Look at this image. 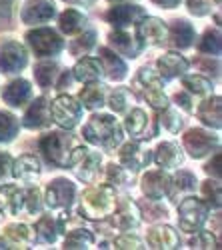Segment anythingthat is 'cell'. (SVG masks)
<instances>
[{"label": "cell", "mask_w": 222, "mask_h": 250, "mask_svg": "<svg viewBox=\"0 0 222 250\" xmlns=\"http://www.w3.org/2000/svg\"><path fill=\"white\" fill-rule=\"evenodd\" d=\"M86 26V16L74 8H68L60 14V30L64 34H80Z\"/></svg>", "instance_id": "cell-29"}, {"label": "cell", "mask_w": 222, "mask_h": 250, "mask_svg": "<svg viewBox=\"0 0 222 250\" xmlns=\"http://www.w3.org/2000/svg\"><path fill=\"white\" fill-rule=\"evenodd\" d=\"M182 84L190 94H196V96H204L212 90L210 80H206L204 76H184Z\"/></svg>", "instance_id": "cell-40"}, {"label": "cell", "mask_w": 222, "mask_h": 250, "mask_svg": "<svg viewBox=\"0 0 222 250\" xmlns=\"http://www.w3.org/2000/svg\"><path fill=\"white\" fill-rule=\"evenodd\" d=\"M200 52L204 54H210V56H218L220 54V34L218 32H212L208 30L202 38V42H200Z\"/></svg>", "instance_id": "cell-41"}, {"label": "cell", "mask_w": 222, "mask_h": 250, "mask_svg": "<svg viewBox=\"0 0 222 250\" xmlns=\"http://www.w3.org/2000/svg\"><path fill=\"white\" fill-rule=\"evenodd\" d=\"M108 38H110V44L114 46V50L118 54L128 56V58H136L140 54V50H142V42H140L138 38H134L132 34H126L122 30L112 32Z\"/></svg>", "instance_id": "cell-23"}, {"label": "cell", "mask_w": 222, "mask_h": 250, "mask_svg": "<svg viewBox=\"0 0 222 250\" xmlns=\"http://www.w3.org/2000/svg\"><path fill=\"white\" fill-rule=\"evenodd\" d=\"M12 176L16 180H22V182H34L40 176V162L36 160V156L32 154H24L20 156L14 164H12Z\"/></svg>", "instance_id": "cell-22"}, {"label": "cell", "mask_w": 222, "mask_h": 250, "mask_svg": "<svg viewBox=\"0 0 222 250\" xmlns=\"http://www.w3.org/2000/svg\"><path fill=\"white\" fill-rule=\"evenodd\" d=\"M124 126H126L128 134H132V136L150 138V136H148V116H146L144 110H140V108L128 110V116H126Z\"/></svg>", "instance_id": "cell-30"}, {"label": "cell", "mask_w": 222, "mask_h": 250, "mask_svg": "<svg viewBox=\"0 0 222 250\" xmlns=\"http://www.w3.org/2000/svg\"><path fill=\"white\" fill-rule=\"evenodd\" d=\"M132 100H134V96H132L130 90H126V88H116V90L110 94V98H108V106H110L116 114H122V112H128V110H130Z\"/></svg>", "instance_id": "cell-36"}, {"label": "cell", "mask_w": 222, "mask_h": 250, "mask_svg": "<svg viewBox=\"0 0 222 250\" xmlns=\"http://www.w3.org/2000/svg\"><path fill=\"white\" fill-rule=\"evenodd\" d=\"M112 214H114V224L120 230H132V228L140 224V210L130 200H122L118 206H114Z\"/></svg>", "instance_id": "cell-19"}, {"label": "cell", "mask_w": 222, "mask_h": 250, "mask_svg": "<svg viewBox=\"0 0 222 250\" xmlns=\"http://www.w3.org/2000/svg\"><path fill=\"white\" fill-rule=\"evenodd\" d=\"M26 40L30 48L34 50L36 56L44 58V56H54L64 48V40L58 36L52 28H36L26 34Z\"/></svg>", "instance_id": "cell-7"}, {"label": "cell", "mask_w": 222, "mask_h": 250, "mask_svg": "<svg viewBox=\"0 0 222 250\" xmlns=\"http://www.w3.org/2000/svg\"><path fill=\"white\" fill-rule=\"evenodd\" d=\"M40 150L46 160L60 168H68V158L72 152V136L68 132H52L40 140Z\"/></svg>", "instance_id": "cell-4"}, {"label": "cell", "mask_w": 222, "mask_h": 250, "mask_svg": "<svg viewBox=\"0 0 222 250\" xmlns=\"http://www.w3.org/2000/svg\"><path fill=\"white\" fill-rule=\"evenodd\" d=\"M82 134L96 146H104L108 150H116L122 144V126L110 114H94L82 130Z\"/></svg>", "instance_id": "cell-1"}, {"label": "cell", "mask_w": 222, "mask_h": 250, "mask_svg": "<svg viewBox=\"0 0 222 250\" xmlns=\"http://www.w3.org/2000/svg\"><path fill=\"white\" fill-rule=\"evenodd\" d=\"M24 208L30 214H36L42 210V200H40V192L38 188H28L24 190Z\"/></svg>", "instance_id": "cell-44"}, {"label": "cell", "mask_w": 222, "mask_h": 250, "mask_svg": "<svg viewBox=\"0 0 222 250\" xmlns=\"http://www.w3.org/2000/svg\"><path fill=\"white\" fill-rule=\"evenodd\" d=\"M56 14V6L52 0H28L22 10L24 24H44L50 22Z\"/></svg>", "instance_id": "cell-14"}, {"label": "cell", "mask_w": 222, "mask_h": 250, "mask_svg": "<svg viewBox=\"0 0 222 250\" xmlns=\"http://www.w3.org/2000/svg\"><path fill=\"white\" fill-rule=\"evenodd\" d=\"M206 172H208V174H212V172H214V176H216V178H220V154H218V152L214 154V160L206 164Z\"/></svg>", "instance_id": "cell-52"}, {"label": "cell", "mask_w": 222, "mask_h": 250, "mask_svg": "<svg viewBox=\"0 0 222 250\" xmlns=\"http://www.w3.org/2000/svg\"><path fill=\"white\" fill-rule=\"evenodd\" d=\"M110 2H118V0H110Z\"/></svg>", "instance_id": "cell-58"}, {"label": "cell", "mask_w": 222, "mask_h": 250, "mask_svg": "<svg viewBox=\"0 0 222 250\" xmlns=\"http://www.w3.org/2000/svg\"><path fill=\"white\" fill-rule=\"evenodd\" d=\"M70 80H72V78H70V74H68V72H64V74H62V78H60V82H58V88H64L66 84H70Z\"/></svg>", "instance_id": "cell-55"}, {"label": "cell", "mask_w": 222, "mask_h": 250, "mask_svg": "<svg viewBox=\"0 0 222 250\" xmlns=\"http://www.w3.org/2000/svg\"><path fill=\"white\" fill-rule=\"evenodd\" d=\"M136 82L140 84V88H142L144 98L148 100V104L152 108L162 110V108L168 106V98L162 90V76H160L158 72H154L150 68H140Z\"/></svg>", "instance_id": "cell-6"}, {"label": "cell", "mask_w": 222, "mask_h": 250, "mask_svg": "<svg viewBox=\"0 0 222 250\" xmlns=\"http://www.w3.org/2000/svg\"><path fill=\"white\" fill-rule=\"evenodd\" d=\"M0 194L6 198V208L12 214H18L24 208V190H20L16 184H4L0 188Z\"/></svg>", "instance_id": "cell-34"}, {"label": "cell", "mask_w": 222, "mask_h": 250, "mask_svg": "<svg viewBox=\"0 0 222 250\" xmlns=\"http://www.w3.org/2000/svg\"><path fill=\"white\" fill-rule=\"evenodd\" d=\"M208 218V206L204 200H200L196 196H188L180 202L178 206V224L184 232L192 234L202 230V226Z\"/></svg>", "instance_id": "cell-3"}, {"label": "cell", "mask_w": 222, "mask_h": 250, "mask_svg": "<svg viewBox=\"0 0 222 250\" xmlns=\"http://www.w3.org/2000/svg\"><path fill=\"white\" fill-rule=\"evenodd\" d=\"M58 74H60V70H58L56 62H40V64H36V68H34V78L42 88L52 86Z\"/></svg>", "instance_id": "cell-35"}, {"label": "cell", "mask_w": 222, "mask_h": 250, "mask_svg": "<svg viewBox=\"0 0 222 250\" xmlns=\"http://www.w3.org/2000/svg\"><path fill=\"white\" fill-rule=\"evenodd\" d=\"M78 100H80L82 106H86L90 110H96V108H100L104 104V88L98 84V80L96 82H88V86H84L82 90H80Z\"/></svg>", "instance_id": "cell-31"}, {"label": "cell", "mask_w": 222, "mask_h": 250, "mask_svg": "<svg viewBox=\"0 0 222 250\" xmlns=\"http://www.w3.org/2000/svg\"><path fill=\"white\" fill-rule=\"evenodd\" d=\"M212 148H218L216 134H210L200 128H192L184 134V150H188L192 158H202L208 152H212Z\"/></svg>", "instance_id": "cell-8"}, {"label": "cell", "mask_w": 222, "mask_h": 250, "mask_svg": "<svg viewBox=\"0 0 222 250\" xmlns=\"http://www.w3.org/2000/svg\"><path fill=\"white\" fill-rule=\"evenodd\" d=\"M118 158H120V164H122L130 174H134L140 168H144V166L150 164L152 152L150 150H144L138 142H128V144H124V146L120 148Z\"/></svg>", "instance_id": "cell-13"}, {"label": "cell", "mask_w": 222, "mask_h": 250, "mask_svg": "<svg viewBox=\"0 0 222 250\" xmlns=\"http://www.w3.org/2000/svg\"><path fill=\"white\" fill-rule=\"evenodd\" d=\"M92 244H94V236H92V232L84 230V228H76V230L68 232V236L64 240V248H70V250H74V248H88Z\"/></svg>", "instance_id": "cell-38"}, {"label": "cell", "mask_w": 222, "mask_h": 250, "mask_svg": "<svg viewBox=\"0 0 222 250\" xmlns=\"http://www.w3.org/2000/svg\"><path fill=\"white\" fill-rule=\"evenodd\" d=\"M114 246L116 248H144L142 246V240L132 236V234H124V236H120L114 240Z\"/></svg>", "instance_id": "cell-49"}, {"label": "cell", "mask_w": 222, "mask_h": 250, "mask_svg": "<svg viewBox=\"0 0 222 250\" xmlns=\"http://www.w3.org/2000/svg\"><path fill=\"white\" fill-rule=\"evenodd\" d=\"M196 188V178L190 174V172H178L174 178H170V196L174 200H178V196H182V194H188Z\"/></svg>", "instance_id": "cell-33"}, {"label": "cell", "mask_w": 222, "mask_h": 250, "mask_svg": "<svg viewBox=\"0 0 222 250\" xmlns=\"http://www.w3.org/2000/svg\"><path fill=\"white\" fill-rule=\"evenodd\" d=\"M130 178V172L122 164H110L108 166V182L110 184H126Z\"/></svg>", "instance_id": "cell-45"}, {"label": "cell", "mask_w": 222, "mask_h": 250, "mask_svg": "<svg viewBox=\"0 0 222 250\" xmlns=\"http://www.w3.org/2000/svg\"><path fill=\"white\" fill-rule=\"evenodd\" d=\"M156 66H158V74L162 78H176L188 70V60L178 52H166L164 56L158 58Z\"/></svg>", "instance_id": "cell-18"}, {"label": "cell", "mask_w": 222, "mask_h": 250, "mask_svg": "<svg viewBox=\"0 0 222 250\" xmlns=\"http://www.w3.org/2000/svg\"><path fill=\"white\" fill-rule=\"evenodd\" d=\"M198 116H200V120L206 124V126L218 130L220 128V98L214 96V98L204 100L198 106Z\"/></svg>", "instance_id": "cell-32"}, {"label": "cell", "mask_w": 222, "mask_h": 250, "mask_svg": "<svg viewBox=\"0 0 222 250\" xmlns=\"http://www.w3.org/2000/svg\"><path fill=\"white\" fill-rule=\"evenodd\" d=\"M96 42V34L94 32H84V34H80L78 38H74V42L70 46V50L78 56V54H86Z\"/></svg>", "instance_id": "cell-42"}, {"label": "cell", "mask_w": 222, "mask_h": 250, "mask_svg": "<svg viewBox=\"0 0 222 250\" xmlns=\"http://www.w3.org/2000/svg\"><path fill=\"white\" fill-rule=\"evenodd\" d=\"M168 36H170V42L176 48H188L194 42V28L186 20H174Z\"/></svg>", "instance_id": "cell-26"}, {"label": "cell", "mask_w": 222, "mask_h": 250, "mask_svg": "<svg viewBox=\"0 0 222 250\" xmlns=\"http://www.w3.org/2000/svg\"><path fill=\"white\" fill-rule=\"evenodd\" d=\"M10 170H12V160H10V156L4 154V152H0V182L8 178Z\"/></svg>", "instance_id": "cell-50"}, {"label": "cell", "mask_w": 222, "mask_h": 250, "mask_svg": "<svg viewBox=\"0 0 222 250\" xmlns=\"http://www.w3.org/2000/svg\"><path fill=\"white\" fill-rule=\"evenodd\" d=\"M4 238L16 246H22L32 240V230L26 224H10L4 230Z\"/></svg>", "instance_id": "cell-37"}, {"label": "cell", "mask_w": 222, "mask_h": 250, "mask_svg": "<svg viewBox=\"0 0 222 250\" xmlns=\"http://www.w3.org/2000/svg\"><path fill=\"white\" fill-rule=\"evenodd\" d=\"M98 60H100V66H102V72L110 80L118 82V80H122L126 76V64H124V60L120 58L116 52H112L110 48H100Z\"/></svg>", "instance_id": "cell-20"}, {"label": "cell", "mask_w": 222, "mask_h": 250, "mask_svg": "<svg viewBox=\"0 0 222 250\" xmlns=\"http://www.w3.org/2000/svg\"><path fill=\"white\" fill-rule=\"evenodd\" d=\"M170 190V176L160 168V170H150L148 174H144L142 178V192L152 198V200H160L164 198V194H168Z\"/></svg>", "instance_id": "cell-15"}, {"label": "cell", "mask_w": 222, "mask_h": 250, "mask_svg": "<svg viewBox=\"0 0 222 250\" xmlns=\"http://www.w3.org/2000/svg\"><path fill=\"white\" fill-rule=\"evenodd\" d=\"M18 118L10 112H0V142H8L16 136Z\"/></svg>", "instance_id": "cell-39"}, {"label": "cell", "mask_w": 222, "mask_h": 250, "mask_svg": "<svg viewBox=\"0 0 222 250\" xmlns=\"http://www.w3.org/2000/svg\"><path fill=\"white\" fill-rule=\"evenodd\" d=\"M76 188L74 184L66 178H56L46 186V204L54 210H60V208H68L74 200Z\"/></svg>", "instance_id": "cell-9"}, {"label": "cell", "mask_w": 222, "mask_h": 250, "mask_svg": "<svg viewBox=\"0 0 222 250\" xmlns=\"http://www.w3.org/2000/svg\"><path fill=\"white\" fill-rule=\"evenodd\" d=\"M64 2H68V4H88L90 0H64Z\"/></svg>", "instance_id": "cell-56"}, {"label": "cell", "mask_w": 222, "mask_h": 250, "mask_svg": "<svg viewBox=\"0 0 222 250\" xmlns=\"http://www.w3.org/2000/svg\"><path fill=\"white\" fill-rule=\"evenodd\" d=\"M98 166H100V154L94 152V150H86V154L80 158V160L72 166V168H74V172H76V176H78L80 180L88 182V180H92V178L96 176Z\"/></svg>", "instance_id": "cell-28"}, {"label": "cell", "mask_w": 222, "mask_h": 250, "mask_svg": "<svg viewBox=\"0 0 222 250\" xmlns=\"http://www.w3.org/2000/svg\"><path fill=\"white\" fill-rule=\"evenodd\" d=\"M58 232H64V220L62 218H54L52 214L42 216L36 224V238L40 242L52 244L56 240Z\"/></svg>", "instance_id": "cell-24"}, {"label": "cell", "mask_w": 222, "mask_h": 250, "mask_svg": "<svg viewBox=\"0 0 222 250\" xmlns=\"http://www.w3.org/2000/svg\"><path fill=\"white\" fill-rule=\"evenodd\" d=\"M14 0H0V16H10Z\"/></svg>", "instance_id": "cell-53"}, {"label": "cell", "mask_w": 222, "mask_h": 250, "mask_svg": "<svg viewBox=\"0 0 222 250\" xmlns=\"http://www.w3.org/2000/svg\"><path fill=\"white\" fill-rule=\"evenodd\" d=\"M28 62V54L26 48L20 42H6L0 48V70L12 74V72H20Z\"/></svg>", "instance_id": "cell-12"}, {"label": "cell", "mask_w": 222, "mask_h": 250, "mask_svg": "<svg viewBox=\"0 0 222 250\" xmlns=\"http://www.w3.org/2000/svg\"><path fill=\"white\" fill-rule=\"evenodd\" d=\"M164 112H162V116H160V124L168 130V132H178L180 130V126H182V120H180V114L176 112V110H172V108H162Z\"/></svg>", "instance_id": "cell-43"}, {"label": "cell", "mask_w": 222, "mask_h": 250, "mask_svg": "<svg viewBox=\"0 0 222 250\" xmlns=\"http://www.w3.org/2000/svg\"><path fill=\"white\" fill-rule=\"evenodd\" d=\"M116 206V192L112 190L110 184H100L88 188L80 202V212L86 218L98 220V218H106L112 214Z\"/></svg>", "instance_id": "cell-2"}, {"label": "cell", "mask_w": 222, "mask_h": 250, "mask_svg": "<svg viewBox=\"0 0 222 250\" xmlns=\"http://www.w3.org/2000/svg\"><path fill=\"white\" fill-rule=\"evenodd\" d=\"M50 122V110L46 98H36L32 106L24 114V126L28 128H42Z\"/></svg>", "instance_id": "cell-25"}, {"label": "cell", "mask_w": 222, "mask_h": 250, "mask_svg": "<svg viewBox=\"0 0 222 250\" xmlns=\"http://www.w3.org/2000/svg\"><path fill=\"white\" fill-rule=\"evenodd\" d=\"M136 28H138V40L142 44H150V46L164 44V40L168 36L166 24L160 18H154V16H144L136 24Z\"/></svg>", "instance_id": "cell-10"}, {"label": "cell", "mask_w": 222, "mask_h": 250, "mask_svg": "<svg viewBox=\"0 0 222 250\" xmlns=\"http://www.w3.org/2000/svg\"><path fill=\"white\" fill-rule=\"evenodd\" d=\"M188 8L196 16H204L210 12L212 4H210V0H188Z\"/></svg>", "instance_id": "cell-48"}, {"label": "cell", "mask_w": 222, "mask_h": 250, "mask_svg": "<svg viewBox=\"0 0 222 250\" xmlns=\"http://www.w3.org/2000/svg\"><path fill=\"white\" fill-rule=\"evenodd\" d=\"M146 244H148V248H166V250H170V248L178 246V234H176L174 228L160 224V226H154L148 230Z\"/></svg>", "instance_id": "cell-21"}, {"label": "cell", "mask_w": 222, "mask_h": 250, "mask_svg": "<svg viewBox=\"0 0 222 250\" xmlns=\"http://www.w3.org/2000/svg\"><path fill=\"white\" fill-rule=\"evenodd\" d=\"M176 102H178V106H182L186 112H192V110H194L192 98H190L186 92H178V94H176Z\"/></svg>", "instance_id": "cell-51"}, {"label": "cell", "mask_w": 222, "mask_h": 250, "mask_svg": "<svg viewBox=\"0 0 222 250\" xmlns=\"http://www.w3.org/2000/svg\"><path fill=\"white\" fill-rule=\"evenodd\" d=\"M152 2L160 8H176L180 4V0H152Z\"/></svg>", "instance_id": "cell-54"}, {"label": "cell", "mask_w": 222, "mask_h": 250, "mask_svg": "<svg viewBox=\"0 0 222 250\" xmlns=\"http://www.w3.org/2000/svg\"><path fill=\"white\" fill-rule=\"evenodd\" d=\"M218 242L214 240V236L210 234V232H196V238L190 242V246L192 248H218L216 246Z\"/></svg>", "instance_id": "cell-47"}, {"label": "cell", "mask_w": 222, "mask_h": 250, "mask_svg": "<svg viewBox=\"0 0 222 250\" xmlns=\"http://www.w3.org/2000/svg\"><path fill=\"white\" fill-rule=\"evenodd\" d=\"M2 98L8 106H24V104L32 98V86L30 82L24 80V78H18V80H12L10 84H6V88L2 90Z\"/></svg>", "instance_id": "cell-16"}, {"label": "cell", "mask_w": 222, "mask_h": 250, "mask_svg": "<svg viewBox=\"0 0 222 250\" xmlns=\"http://www.w3.org/2000/svg\"><path fill=\"white\" fill-rule=\"evenodd\" d=\"M202 194H204V198H206L210 204L214 202L216 208L220 206V182H218V178H216V180H208V182H204V186H202Z\"/></svg>", "instance_id": "cell-46"}, {"label": "cell", "mask_w": 222, "mask_h": 250, "mask_svg": "<svg viewBox=\"0 0 222 250\" xmlns=\"http://www.w3.org/2000/svg\"><path fill=\"white\" fill-rule=\"evenodd\" d=\"M102 76V66H100V60L84 56L82 60L76 62L74 66V78L80 82H96Z\"/></svg>", "instance_id": "cell-27"}, {"label": "cell", "mask_w": 222, "mask_h": 250, "mask_svg": "<svg viewBox=\"0 0 222 250\" xmlns=\"http://www.w3.org/2000/svg\"><path fill=\"white\" fill-rule=\"evenodd\" d=\"M146 16L144 8L142 6H136V4H118V6H112L106 14V20L116 26L118 30H124L128 26H136L140 20Z\"/></svg>", "instance_id": "cell-11"}, {"label": "cell", "mask_w": 222, "mask_h": 250, "mask_svg": "<svg viewBox=\"0 0 222 250\" xmlns=\"http://www.w3.org/2000/svg\"><path fill=\"white\" fill-rule=\"evenodd\" d=\"M154 162L160 166L162 170H170V168H178L182 164V150H180L178 144L174 142H160L158 148L154 150Z\"/></svg>", "instance_id": "cell-17"}, {"label": "cell", "mask_w": 222, "mask_h": 250, "mask_svg": "<svg viewBox=\"0 0 222 250\" xmlns=\"http://www.w3.org/2000/svg\"><path fill=\"white\" fill-rule=\"evenodd\" d=\"M50 118L62 128H74L82 116V104L68 94H60L48 104Z\"/></svg>", "instance_id": "cell-5"}, {"label": "cell", "mask_w": 222, "mask_h": 250, "mask_svg": "<svg viewBox=\"0 0 222 250\" xmlns=\"http://www.w3.org/2000/svg\"><path fill=\"white\" fill-rule=\"evenodd\" d=\"M214 2H216V4H220V0H214Z\"/></svg>", "instance_id": "cell-57"}]
</instances>
